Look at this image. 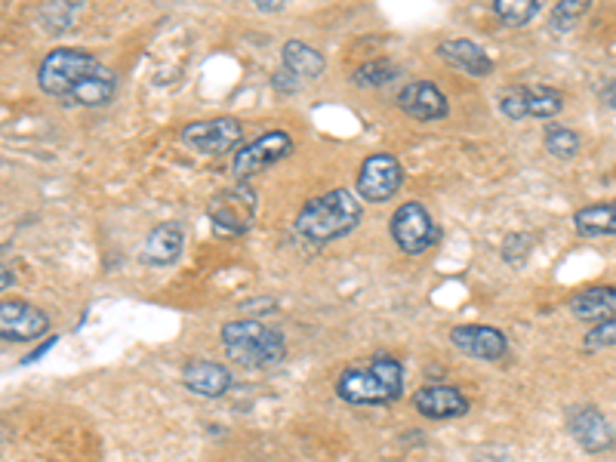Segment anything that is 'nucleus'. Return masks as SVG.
Returning <instances> with one entry per match:
<instances>
[{"mask_svg":"<svg viewBox=\"0 0 616 462\" xmlns=\"http://www.w3.org/2000/svg\"><path fill=\"white\" fill-rule=\"evenodd\" d=\"M493 13H497L505 25L521 28V25H527V22L539 13V0H497V3H493Z\"/></svg>","mask_w":616,"mask_h":462,"instance_id":"obj_22","label":"nucleus"},{"mask_svg":"<svg viewBox=\"0 0 616 462\" xmlns=\"http://www.w3.org/2000/svg\"><path fill=\"white\" fill-rule=\"evenodd\" d=\"M226 355L241 367H271L287 355L284 336L262 321H231L222 328Z\"/></svg>","mask_w":616,"mask_h":462,"instance_id":"obj_3","label":"nucleus"},{"mask_svg":"<svg viewBox=\"0 0 616 462\" xmlns=\"http://www.w3.org/2000/svg\"><path fill=\"white\" fill-rule=\"evenodd\" d=\"M13 284H16V271L10 269V266H0V293L10 290Z\"/></svg>","mask_w":616,"mask_h":462,"instance_id":"obj_29","label":"nucleus"},{"mask_svg":"<svg viewBox=\"0 0 616 462\" xmlns=\"http://www.w3.org/2000/svg\"><path fill=\"white\" fill-rule=\"evenodd\" d=\"M450 343L460 348L462 355L478 358V361H500L509 351L505 333L497 328H482V324H462L450 330Z\"/></svg>","mask_w":616,"mask_h":462,"instance_id":"obj_12","label":"nucleus"},{"mask_svg":"<svg viewBox=\"0 0 616 462\" xmlns=\"http://www.w3.org/2000/svg\"><path fill=\"white\" fill-rule=\"evenodd\" d=\"M401 75V68L395 65V62H367L361 65L351 80L358 84V87H385V84H392L395 77Z\"/></svg>","mask_w":616,"mask_h":462,"instance_id":"obj_23","label":"nucleus"},{"mask_svg":"<svg viewBox=\"0 0 616 462\" xmlns=\"http://www.w3.org/2000/svg\"><path fill=\"white\" fill-rule=\"evenodd\" d=\"M244 139V127L234 117H213L197 120L182 130V142L197 154H226L234 152Z\"/></svg>","mask_w":616,"mask_h":462,"instance_id":"obj_9","label":"nucleus"},{"mask_svg":"<svg viewBox=\"0 0 616 462\" xmlns=\"http://www.w3.org/2000/svg\"><path fill=\"white\" fill-rule=\"evenodd\" d=\"M582 346L589 348V351H601V348H616V318L611 321H601L595 328L586 333V339H582Z\"/></svg>","mask_w":616,"mask_h":462,"instance_id":"obj_26","label":"nucleus"},{"mask_svg":"<svg viewBox=\"0 0 616 462\" xmlns=\"http://www.w3.org/2000/svg\"><path fill=\"white\" fill-rule=\"evenodd\" d=\"M50 330L47 311H40L31 303L22 299H7L0 303V339L7 343H31Z\"/></svg>","mask_w":616,"mask_h":462,"instance_id":"obj_11","label":"nucleus"},{"mask_svg":"<svg viewBox=\"0 0 616 462\" xmlns=\"http://www.w3.org/2000/svg\"><path fill=\"white\" fill-rule=\"evenodd\" d=\"M401 182H405L401 164L392 154H373V157H367L361 174H358V194H361V201L383 204L401 189Z\"/></svg>","mask_w":616,"mask_h":462,"instance_id":"obj_10","label":"nucleus"},{"mask_svg":"<svg viewBox=\"0 0 616 462\" xmlns=\"http://www.w3.org/2000/svg\"><path fill=\"white\" fill-rule=\"evenodd\" d=\"M564 108V97L552 87H509L500 99V112L509 120L539 117L549 120Z\"/></svg>","mask_w":616,"mask_h":462,"instance_id":"obj_8","label":"nucleus"},{"mask_svg":"<svg viewBox=\"0 0 616 462\" xmlns=\"http://www.w3.org/2000/svg\"><path fill=\"white\" fill-rule=\"evenodd\" d=\"M574 226H577V231L582 238L616 234V201L582 207V210H577V216H574Z\"/></svg>","mask_w":616,"mask_h":462,"instance_id":"obj_21","label":"nucleus"},{"mask_svg":"<svg viewBox=\"0 0 616 462\" xmlns=\"http://www.w3.org/2000/svg\"><path fill=\"white\" fill-rule=\"evenodd\" d=\"M438 56L450 65V68H457V72H465V75L472 77H487L493 72V62L490 56L484 53L478 43H472V40H444L438 43Z\"/></svg>","mask_w":616,"mask_h":462,"instance_id":"obj_17","label":"nucleus"},{"mask_svg":"<svg viewBox=\"0 0 616 462\" xmlns=\"http://www.w3.org/2000/svg\"><path fill=\"white\" fill-rule=\"evenodd\" d=\"M182 244H185V231L179 222H164L149 234L145 241V251H142V259L149 266H170L179 259L182 253Z\"/></svg>","mask_w":616,"mask_h":462,"instance_id":"obj_18","label":"nucleus"},{"mask_svg":"<svg viewBox=\"0 0 616 462\" xmlns=\"http://www.w3.org/2000/svg\"><path fill=\"white\" fill-rule=\"evenodd\" d=\"M99 68H102V62L93 53L77 50V47H59L53 53H47V59L40 62V90L50 93V97L62 99L68 105L72 97L90 77L97 75Z\"/></svg>","mask_w":616,"mask_h":462,"instance_id":"obj_4","label":"nucleus"},{"mask_svg":"<svg viewBox=\"0 0 616 462\" xmlns=\"http://www.w3.org/2000/svg\"><path fill=\"white\" fill-rule=\"evenodd\" d=\"M256 207H259L256 192L247 182H238L229 192L216 194L207 213H210L213 229L219 234H244L256 219Z\"/></svg>","mask_w":616,"mask_h":462,"instance_id":"obj_5","label":"nucleus"},{"mask_svg":"<svg viewBox=\"0 0 616 462\" xmlns=\"http://www.w3.org/2000/svg\"><path fill=\"white\" fill-rule=\"evenodd\" d=\"M361 201L346 189H336V192L321 194L315 201H308L306 207L296 216V231L315 241V244H324V241H336V238H346L348 231H355L361 226Z\"/></svg>","mask_w":616,"mask_h":462,"instance_id":"obj_1","label":"nucleus"},{"mask_svg":"<svg viewBox=\"0 0 616 462\" xmlns=\"http://www.w3.org/2000/svg\"><path fill=\"white\" fill-rule=\"evenodd\" d=\"M530 238H524V234H509L505 238V244H502V256L509 259V262H515V266H521L527 256H530Z\"/></svg>","mask_w":616,"mask_h":462,"instance_id":"obj_27","label":"nucleus"},{"mask_svg":"<svg viewBox=\"0 0 616 462\" xmlns=\"http://www.w3.org/2000/svg\"><path fill=\"white\" fill-rule=\"evenodd\" d=\"M392 238L405 253L420 256L438 241V229H435V222H432V216H428L423 204L407 201L392 216Z\"/></svg>","mask_w":616,"mask_h":462,"instance_id":"obj_6","label":"nucleus"},{"mask_svg":"<svg viewBox=\"0 0 616 462\" xmlns=\"http://www.w3.org/2000/svg\"><path fill=\"white\" fill-rule=\"evenodd\" d=\"M293 154V139L281 130H271V133L253 139L251 145H244L241 152L234 154V164H231V174L238 182H247L251 176L262 174L266 167L278 164Z\"/></svg>","mask_w":616,"mask_h":462,"instance_id":"obj_7","label":"nucleus"},{"mask_svg":"<svg viewBox=\"0 0 616 462\" xmlns=\"http://www.w3.org/2000/svg\"><path fill=\"white\" fill-rule=\"evenodd\" d=\"M398 105H401L405 115L416 117V120H441L450 112L447 97L428 80H410L398 93Z\"/></svg>","mask_w":616,"mask_h":462,"instance_id":"obj_15","label":"nucleus"},{"mask_svg":"<svg viewBox=\"0 0 616 462\" xmlns=\"http://www.w3.org/2000/svg\"><path fill=\"white\" fill-rule=\"evenodd\" d=\"M284 68L299 80H318L324 75V56L303 40H287L284 43Z\"/></svg>","mask_w":616,"mask_h":462,"instance_id":"obj_20","label":"nucleus"},{"mask_svg":"<svg viewBox=\"0 0 616 462\" xmlns=\"http://www.w3.org/2000/svg\"><path fill=\"white\" fill-rule=\"evenodd\" d=\"M336 395L348 405H388L405 395V370L395 358H376L370 367H351L339 376Z\"/></svg>","mask_w":616,"mask_h":462,"instance_id":"obj_2","label":"nucleus"},{"mask_svg":"<svg viewBox=\"0 0 616 462\" xmlns=\"http://www.w3.org/2000/svg\"><path fill=\"white\" fill-rule=\"evenodd\" d=\"M410 401L425 420H457L469 413V398L460 388H450V385H425Z\"/></svg>","mask_w":616,"mask_h":462,"instance_id":"obj_14","label":"nucleus"},{"mask_svg":"<svg viewBox=\"0 0 616 462\" xmlns=\"http://www.w3.org/2000/svg\"><path fill=\"white\" fill-rule=\"evenodd\" d=\"M570 435L586 453H607L616 444L614 425L607 423V416L595 407H582L570 416Z\"/></svg>","mask_w":616,"mask_h":462,"instance_id":"obj_13","label":"nucleus"},{"mask_svg":"<svg viewBox=\"0 0 616 462\" xmlns=\"http://www.w3.org/2000/svg\"><path fill=\"white\" fill-rule=\"evenodd\" d=\"M586 10H589V3H586V0H564V3L555 7L552 25H555L559 31H570V28H574V25L586 16Z\"/></svg>","mask_w":616,"mask_h":462,"instance_id":"obj_25","label":"nucleus"},{"mask_svg":"<svg viewBox=\"0 0 616 462\" xmlns=\"http://www.w3.org/2000/svg\"><path fill=\"white\" fill-rule=\"evenodd\" d=\"M546 149H549V154H555V157H574V154L579 152V136L570 130V127H549L546 130Z\"/></svg>","mask_w":616,"mask_h":462,"instance_id":"obj_24","label":"nucleus"},{"mask_svg":"<svg viewBox=\"0 0 616 462\" xmlns=\"http://www.w3.org/2000/svg\"><path fill=\"white\" fill-rule=\"evenodd\" d=\"M570 308L579 321H589V324H601V321H611L616 318V290L614 287H589L577 293L570 299Z\"/></svg>","mask_w":616,"mask_h":462,"instance_id":"obj_19","label":"nucleus"},{"mask_svg":"<svg viewBox=\"0 0 616 462\" xmlns=\"http://www.w3.org/2000/svg\"><path fill=\"white\" fill-rule=\"evenodd\" d=\"M182 383L201 398H222L231 388V373L216 361H189L182 370Z\"/></svg>","mask_w":616,"mask_h":462,"instance_id":"obj_16","label":"nucleus"},{"mask_svg":"<svg viewBox=\"0 0 616 462\" xmlns=\"http://www.w3.org/2000/svg\"><path fill=\"white\" fill-rule=\"evenodd\" d=\"M601 102L616 112V80H611V84H604V87H601Z\"/></svg>","mask_w":616,"mask_h":462,"instance_id":"obj_28","label":"nucleus"}]
</instances>
